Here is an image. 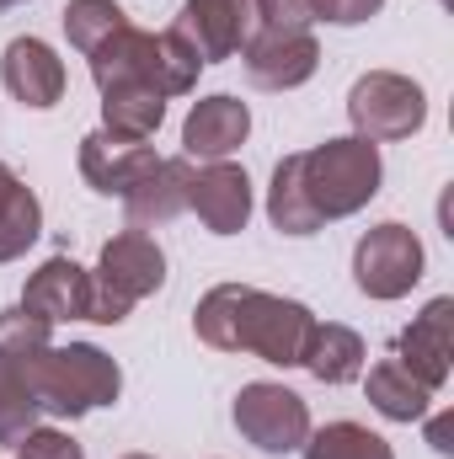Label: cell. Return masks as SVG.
Segmentation results:
<instances>
[{
    "mask_svg": "<svg viewBox=\"0 0 454 459\" xmlns=\"http://www.w3.org/2000/svg\"><path fill=\"white\" fill-rule=\"evenodd\" d=\"M310 310L294 299H273L262 289L225 283L198 305V337L225 352H257L267 363H300L310 342Z\"/></svg>",
    "mask_w": 454,
    "mask_h": 459,
    "instance_id": "cell-1",
    "label": "cell"
},
{
    "mask_svg": "<svg viewBox=\"0 0 454 459\" xmlns=\"http://www.w3.org/2000/svg\"><path fill=\"white\" fill-rule=\"evenodd\" d=\"M22 368H27L38 411H54V417H81L118 395V363L97 347H43V352L22 358Z\"/></svg>",
    "mask_w": 454,
    "mask_h": 459,
    "instance_id": "cell-2",
    "label": "cell"
},
{
    "mask_svg": "<svg viewBox=\"0 0 454 459\" xmlns=\"http://www.w3.org/2000/svg\"><path fill=\"white\" fill-rule=\"evenodd\" d=\"M300 182L316 220H342L380 193V150L374 139H332L300 155Z\"/></svg>",
    "mask_w": 454,
    "mask_h": 459,
    "instance_id": "cell-3",
    "label": "cell"
},
{
    "mask_svg": "<svg viewBox=\"0 0 454 459\" xmlns=\"http://www.w3.org/2000/svg\"><path fill=\"white\" fill-rule=\"evenodd\" d=\"M166 278V256L144 230H123L118 240L102 246V267L92 273V321L118 326L134 299L155 294Z\"/></svg>",
    "mask_w": 454,
    "mask_h": 459,
    "instance_id": "cell-4",
    "label": "cell"
},
{
    "mask_svg": "<svg viewBox=\"0 0 454 459\" xmlns=\"http://www.w3.org/2000/svg\"><path fill=\"white\" fill-rule=\"evenodd\" d=\"M235 428L262 455H289V449H300L310 438V411L284 385H246L235 395Z\"/></svg>",
    "mask_w": 454,
    "mask_h": 459,
    "instance_id": "cell-5",
    "label": "cell"
},
{
    "mask_svg": "<svg viewBox=\"0 0 454 459\" xmlns=\"http://www.w3.org/2000/svg\"><path fill=\"white\" fill-rule=\"evenodd\" d=\"M171 32H177L204 65H214V59L240 54V48L262 32V22H257V0H188Z\"/></svg>",
    "mask_w": 454,
    "mask_h": 459,
    "instance_id": "cell-6",
    "label": "cell"
},
{
    "mask_svg": "<svg viewBox=\"0 0 454 459\" xmlns=\"http://www.w3.org/2000/svg\"><path fill=\"white\" fill-rule=\"evenodd\" d=\"M353 273H358V289L374 294V299H401L417 278H423V246L406 225H380L358 240V256H353Z\"/></svg>",
    "mask_w": 454,
    "mask_h": 459,
    "instance_id": "cell-7",
    "label": "cell"
},
{
    "mask_svg": "<svg viewBox=\"0 0 454 459\" xmlns=\"http://www.w3.org/2000/svg\"><path fill=\"white\" fill-rule=\"evenodd\" d=\"M347 113L358 123V139H406L423 123V91L401 75H369L353 86Z\"/></svg>",
    "mask_w": 454,
    "mask_h": 459,
    "instance_id": "cell-8",
    "label": "cell"
},
{
    "mask_svg": "<svg viewBox=\"0 0 454 459\" xmlns=\"http://www.w3.org/2000/svg\"><path fill=\"white\" fill-rule=\"evenodd\" d=\"M246 75L267 91H289L300 81L316 75V38L310 32H289V27H267L257 32L246 48Z\"/></svg>",
    "mask_w": 454,
    "mask_h": 459,
    "instance_id": "cell-9",
    "label": "cell"
},
{
    "mask_svg": "<svg viewBox=\"0 0 454 459\" xmlns=\"http://www.w3.org/2000/svg\"><path fill=\"white\" fill-rule=\"evenodd\" d=\"M188 209H198V220L214 235H235L251 214V182L240 166L230 160H209L204 171H193L188 182Z\"/></svg>",
    "mask_w": 454,
    "mask_h": 459,
    "instance_id": "cell-10",
    "label": "cell"
},
{
    "mask_svg": "<svg viewBox=\"0 0 454 459\" xmlns=\"http://www.w3.org/2000/svg\"><path fill=\"white\" fill-rule=\"evenodd\" d=\"M22 310L38 316V321H92V273H81L75 262L54 256L32 273L27 294H22Z\"/></svg>",
    "mask_w": 454,
    "mask_h": 459,
    "instance_id": "cell-11",
    "label": "cell"
},
{
    "mask_svg": "<svg viewBox=\"0 0 454 459\" xmlns=\"http://www.w3.org/2000/svg\"><path fill=\"white\" fill-rule=\"evenodd\" d=\"M188 182H193V160H155L128 193H123V209H128V230H150L166 225L188 209Z\"/></svg>",
    "mask_w": 454,
    "mask_h": 459,
    "instance_id": "cell-12",
    "label": "cell"
},
{
    "mask_svg": "<svg viewBox=\"0 0 454 459\" xmlns=\"http://www.w3.org/2000/svg\"><path fill=\"white\" fill-rule=\"evenodd\" d=\"M0 75H5V91H11L16 102H27V108H54V102L65 97V65H59L54 48L38 43V38H16V43L5 48Z\"/></svg>",
    "mask_w": 454,
    "mask_h": 459,
    "instance_id": "cell-13",
    "label": "cell"
},
{
    "mask_svg": "<svg viewBox=\"0 0 454 459\" xmlns=\"http://www.w3.org/2000/svg\"><path fill=\"white\" fill-rule=\"evenodd\" d=\"M155 166V150L150 144H139V139H113V134H92L86 144H81V171H86V182L97 187V193H128L144 171Z\"/></svg>",
    "mask_w": 454,
    "mask_h": 459,
    "instance_id": "cell-14",
    "label": "cell"
},
{
    "mask_svg": "<svg viewBox=\"0 0 454 459\" xmlns=\"http://www.w3.org/2000/svg\"><path fill=\"white\" fill-rule=\"evenodd\" d=\"M246 128H251L246 102H235V97H209V102H198V108L188 113L182 150H188V160H193V155H198V160H225L230 150L246 139Z\"/></svg>",
    "mask_w": 454,
    "mask_h": 459,
    "instance_id": "cell-15",
    "label": "cell"
},
{
    "mask_svg": "<svg viewBox=\"0 0 454 459\" xmlns=\"http://www.w3.org/2000/svg\"><path fill=\"white\" fill-rule=\"evenodd\" d=\"M417 385L439 390L450 374V299H433L423 310V321H412V332L401 337V358H396Z\"/></svg>",
    "mask_w": 454,
    "mask_h": 459,
    "instance_id": "cell-16",
    "label": "cell"
},
{
    "mask_svg": "<svg viewBox=\"0 0 454 459\" xmlns=\"http://www.w3.org/2000/svg\"><path fill=\"white\" fill-rule=\"evenodd\" d=\"M161 113H166V97L155 91V86H139V81H118L102 91V134H113V139H150L155 128H161Z\"/></svg>",
    "mask_w": 454,
    "mask_h": 459,
    "instance_id": "cell-17",
    "label": "cell"
},
{
    "mask_svg": "<svg viewBox=\"0 0 454 459\" xmlns=\"http://www.w3.org/2000/svg\"><path fill=\"white\" fill-rule=\"evenodd\" d=\"M300 363L316 379H327V385H347L363 368V342L347 326H310V342H305V358Z\"/></svg>",
    "mask_w": 454,
    "mask_h": 459,
    "instance_id": "cell-18",
    "label": "cell"
},
{
    "mask_svg": "<svg viewBox=\"0 0 454 459\" xmlns=\"http://www.w3.org/2000/svg\"><path fill=\"white\" fill-rule=\"evenodd\" d=\"M38 198L0 166V262L22 256L32 240H38Z\"/></svg>",
    "mask_w": 454,
    "mask_h": 459,
    "instance_id": "cell-19",
    "label": "cell"
},
{
    "mask_svg": "<svg viewBox=\"0 0 454 459\" xmlns=\"http://www.w3.org/2000/svg\"><path fill=\"white\" fill-rule=\"evenodd\" d=\"M369 401L396 422H417L428 411V385H417L396 358H385L380 368H369Z\"/></svg>",
    "mask_w": 454,
    "mask_h": 459,
    "instance_id": "cell-20",
    "label": "cell"
},
{
    "mask_svg": "<svg viewBox=\"0 0 454 459\" xmlns=\"http://www.w3.org/2000/svg\"><path fill=\"white\" fill-rule=\"evenodd\" d=\"M32 417H38V401H32L22 358L0 352V444H22L32 433Z\"/></svg>",
    "mask_w": 454,
    "mask_h": 459,
    "instance_id": "cell-21",
    "label": "cell"
},
{
    "mask_svg": "<svg viewBox=\"0 0 454 459\" xmlns=\"http://www.w3.org/2000/svg\"><path fill=\"white\" fill-rule=\"evenodd\" d=\"M267 214H273V225L284 230V235H310V230H321L316 209H310V198H305V182H300V155H289V160L273 171Z\"/></svg>",
    "mask_w": 454,
    "mask_h": 459,
    "instance_id": "cell-22",
    "label": "cell"
},
{
    "mask_svg": "<svg viewBox=\"0 0 454 459\" xmlns=\"http://www.w3.org/2000/svg\"><path fill=\"white\" fill-rule=\"evenodd\" d=\"M305 459H396V455L380 433H369L358 422H332L305 444Z\"/></svg>",
    "mask_w": 454,
    "mask_h": 459,
    "instance_id": "cell-23",
    "label": "cell"
},
{
    "mask_svg": "<svg viewBox=\"0 0 454 459\" xmlns=\"http://www.w3.org/2000/svg\"><path fill=\"white\" fill-rule=\"evenodd\" d=\"M118 27H128V22H123V11H118L113 0H70V11H65V32H70V43L86 59L113 38Z\"/></svg>",
    "mask_w": 454,
    "mask_h": 459,
    "instance_id": "cell-24",
    "label": "cell"
},
{
    "mask_svg": "<svg viewBox=\"0 0 454 459\" xmlns=\"http://www.w3.org/2000/svg\"><path fill=\"white\" fill-rule=\"evenodd\" d=\"M43 347H48V321H38V316H27V310H5V316H0V352L32 358V352H43Z\"/></svg>",
    "mask_w": 454,
    "mask_h": 459,
    "instance_id": "cell-25",
    "label": "cell"
},
{
    "mask_svg": "<svg viewBox=\"0 0 454 459\" xmlns=\"http://www.w3.org/2000/svg\"><path fill=\"white\" fill-rule=\"evenodd\" d=\"M16 459H86V455H81V444H70L65 433L43 428V433H27V438L16 444Z\"/></svg>",
    "mask_w": 454,
    "mask_h": 459,
    "instance_id": "cell-26",
    "label": "cell"
},
{
    "mask_svg": "<svg viewBox=\"0 0 454 459\" xmlns=\"http://www.w3.org/2000/svg\"><path fill=\"white\" fill-rule=\"evenodd\" d=\"M257 22H262V27L305 32V22H310V0H257Z\"/></svg>",
    "mask_w": 454,
    "mask_h": 459,
    "instance_id": "cell-27",
    "label": "cell"
},
{
    "mask_svg": "<svg viewBox=\"0 0 454 459\" xmlns=\"http://www.w3.org/2000/svg\"><path fill=\"white\" fill-rule=\"evenodd\" d=\"M380 5H385V0H310V16L353 27V22H369V16H374Z\"/></svg>",
    "mask_w": 454,
    "mask_h": 459,
    "instance_id": "cell-28",
    "label": "cell"
},
{
    "mask_svg": "<svg viewBox=\"0 0 454 459\" xmlns=\"http://www.w3.org/2000/svg\"><path fill=\"white\" fill-rule=\"evenodd\" d=\"M5 5H16V0H0V11H5Z\"/></svg>",
    "mask_w": 454,
    "mask_h": 459,
    "instance_id": "cell-29",
    "label": "cell"
},
{
    "mask_svg": "<svg viewBox=\"0 0 454 459\" xmlns=\"http://www.w3.org/2000/svg\"><path fill=\"white\" fill-rule=\"evenodd\" d=\"M128 459H144V455H128Z\"/></svg>",
    "mask_w": 454,
    "mask_h": 459,
    "instance_id": "cell-30",
    "label": "cell"
}]
</instances>
